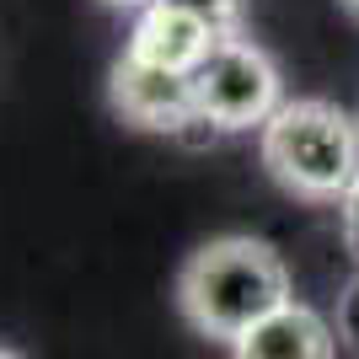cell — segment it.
Masks as SVG:
<instances>
[{
    "label": "cell",
    "mask_w": 359,
    "mask_h": 359,
    "mask_svg": "<svg viewBox=\"0 0 359 359\" xmlns=\"http://www.w3.org/2000/svg\"><path fill=\"white\" fill-rule=\"evenodd\" d=\"M263 166L279 188L316 204H344L359 188V118L327 97H295L257 129Z\"/></svg>",
    "instance_id": "7a4b0ae2"
},
{
    "label": "cell",
    "mask_w": 359,
    "mask_h": 359,
    "mask_svg": "<svg viewBox=\"0 0 359 359\" xmlns=\"http://www.w3.org/2000/svg\"><path fill=\"white\" fill-rule=\"evenodd\" d=\"M290 269L257 236H215L177 273V306L204 338L236 344L263 316L290 306Z\"/></svg>",
    "instance_id": "6da1fadb"
},
{
    "label": "cell",
    "mask_w": 359,
    "mask_h": 359,
    "mask_svg": "<svg viewBox=\"0 0 359 359\" xmlns=\"http://www.w3.org/2000/svg\"><path fill=\"white\" fill-rule=\"evenodd\" d=\"M231 38H247L241 32V0H156L135 16V32H129L123 54L161 65V70H177V75H194Z\"/></svg>",
    "instance_id": "277c9868"
},
{
    "label": "cell",
    "mask_w": 359,
    "mask_h": 359,
    "mask_svg": "<svg viewBox=\"0 0 359 359\" xmlns=\"http://www.w3.org/2000/svg\"><path fill=\"white\" fill-rule=\"evenodd\" d=\"M194 113L215 135H241V129H263V123L285 107V81L279 65L252 43V38H231L198 65L194 75Z\"/></svg>",
    "instance_id": "3957f363"
},
{
    "label": "cell",
    "mask_w": 359,
    "mask_h": 359,
    "mask_svg": "<svg viewBox=\"0 0 359 359\" xmlns=\"http://www.w3.org/2000/svg\"><path fill=\"white\" fill-rule=\"evenodd\" d=\"M0 359H16V354H6V348H0Z\"/></svg>",
    "instance_id": "8fae6325"
},
{
    "label": "cell",
    "mask_w": 359,
    "mask_h": 359,
    "mask_svg": "<svg viewBox=\"0 0 359 359\" xmlns=\"http://www.w3.org/2000/svg\"><path fill=\"white\" fill-rule=\"evenodd\" d=\"M332 332H338V338L359 354V273L348 279L344 295H338V322H332Z\"/></svg>",
    "instance_id": "52a82bcc"
},
{
    "label": "cell",
    "mask_w": 359,
    "mask_h": 359,
    "mask_svg": "<svg viewBox=\"0 0 359 359\" xmlns=\"http://www.w3.org/2000/svg\"><path fill=\"white\" fill-rule=\"evenodd\" d=\"M102 6H118V11H145V6H156V0H102Z\"/></svg>",
    "instance_id": "9c48e42d"
},
{
    "label": "cell",
    "mask_w": 359,
    "mask_h": 359,
    "mask_svg": "<svg viewBox=\"0 0 359 359\" xmlns=\"http://www.w3.org/2000/svg\"><path fill=\"white\" fill-rule=\"evenodd\" d=\"M332 344H338V332L327 316L290 300L273 316H263L252 332H241L231 344V359H332Z\"/></svg>",
    "instance_id": "8992f818"
},
{
    "label": "cell",
    "mask_w": 359,
    "mask_h": 359,
    "mask_svg": "<svg viewBox=\"0 0 359 359\" xmlns=\"http://www.w3.org/2000/svg\"><path fill=\"white\" fill-rule=\"evenodd\" d=\"M344 6H348V11H354V16H359V0H344Z\"/></svg>",
    "instance_id": "30bf717a"
},
{
    "label": "cell",
    "mask_w": 359,
    "mask_h": 359,
    "mask_svg": "<svg viewBox=\"0 0 359 359\" xmlns=\"http://www.w3.org/2000/svg\"><path fill=\"white\" fill-rule=\"evenodd\" d=\"M344 241H348V252L359 257V188L344 198Z\"/></svg>",
    "instance_id": "ba28073f"
},
{
    "label": "cell",
    "mask_w": 359,
    "mask_h": 359,
    "mask_svg": "<svg viewBox=\"0 0 359 359\" xmlns=\"http://www.w3.org/2000/svg\"><path fill=\"white\" fill-rule=\"evenodd\" d=\"M107 102L123 123L150 129V135H188V123H198L194 81L177 70H161V65H145L135 54H118L107 75Z\"/></svg>",
    "instance_id": "5b68a950"
}]
</instances>
